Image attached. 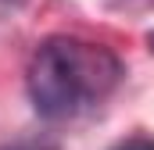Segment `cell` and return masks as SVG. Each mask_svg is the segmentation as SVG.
I'll return each mask as SVG.
<instances>
[{
    "mask_svg": "<svg viewBox=\"0 0 154 150\" xmlns=\"http://www.w3.org/2000/svg\"><path fill=\"white\" fill-rule=\"evenodd\" d=\"M118 82H122V61L108 46L75 36L43 39L25 72L29 100L47 122H72L100 107Z\"/></svg>",
    "mask_w": 154,
    "mask_h": 150,
    "instance_id": "6da1fadb",
    "label": "cell"
},
{
    "mask_svg": "<svg viewBox=\"0 0 154 150\" xmlns=\"http://www.w3.org/2000/svg\"><path fill=\"white\" fill-rule=\"evenodd\" d=\"M111 150H154V136H129V140L115 143Z\"/></svg>",
    "mask_w": 154,
    "mask_h": 150,
    "instance_id": "7a4b0ae2",
    "label": "cell"
},
{
    "mask_svg": "<svg viewBox=\"0 0 154 150\" xmlns=\"http://www.w3.org/2000/svg\"><path fill=\"white\" fill-rule=\"evenodd\" d=\"M147 43H151V54H154V32H151V36H147Z\"/></svg>",
    "mask_w": 154,
    "mask_h": 150,
    "instance_id": "3957f363",
    "label": "cell"
}]
</instances>
